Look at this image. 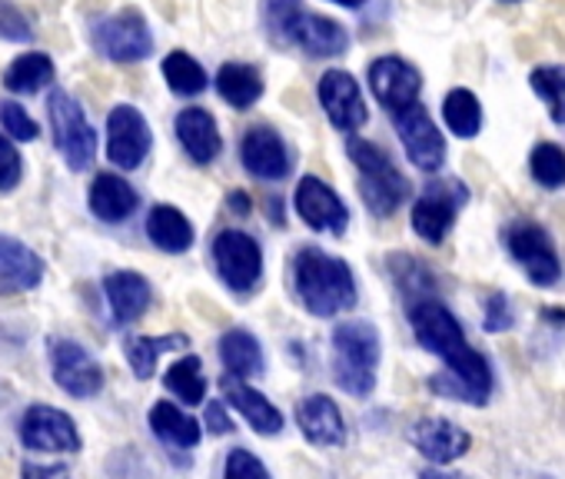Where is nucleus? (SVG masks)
I'll use <instances>...</instances> for the list:
<instances>
[{
    "mask_svg": "<svg viewBox=\"0 0 565 479\" xmlns=\"http://www.w3.org/2000/svg\"><path fill=\"white\" fill-rule=\"evenodd\" d=\"M47 117H51L54 147L61 150L64 163L71 170H87L97 157V130L87 124L81 104L71 94L54 91L47 100Z\"/></svg>",
    "mask_w": 565,
    "mask_h": 479,
    "instance_id": "obj_5",
    "label": "nucleus"
},
{
    "mask_svg": "<svg viewBox=\"0 0 565 479\" xmlns=\"http://www.w3.org/2000/svg\"><path fill=\"white\" fill-rule=\"evenodd\" d=\"M220 390H223V400L249 423L253 433H259V436H276V433L282 429V413H279L259 390H253L246 380L223 376V380H220Z\"/></svg>",
    "mask_w": 565,
    "mask_h": 479,
    "instance_id": "obj_20",
    "label": "nucleus"
},
{
    "mask_svg": "<svg viewBox=\"0 0 565 479\" xmlns=\"http://www.w3.org/2000/svg\"><path fill=\"white\" fill-rule=\"evenodd\" d=\"M150 429L157 433V439L177 446V449H193L203 436L200 423L193 416H186L177 403L170 400H160L153 409H150Z\"/></svg>",
    "mask_w": 565,
    "mask_h": 479,
    "instance_id": "obj_28",
    "label": "nucleus"
},
{
    "mask_svg": "<svg viewBox=\"0 0 565 479\" xmlns=\"http://www.w3.org/2000/svg\"><path fill=\"white\" fill-rule=\"evenodd\" d=\"M147 236L163 254H186L193 247V223L170 203H157L147 216Z\"/></svg>",
    "mask_w": 565,
    "mask_h": 479,
    "instance_id": "obj_26",
    "label": "nucleus"
},
{
    "mask_svg": "<svg viewBox=\"0 0 565 479\" xmlns=\"http://www.w3.org/2000/svg\"><path fill=\"white\" fill-rule=\"evenodd\" d=\"M104 294H107V304L117 317V323H134L147 313L150 300H153V290H150V280L134 274V270H117L104 280Z\"/></svg>",
    "mask_w": 565,
    "mask_h": 479,
    "instance_id": "obj_23",
    "label": "nucleus"
},
{
    "mask_svg": "<svg viewBox=\"0 0 565 479\" xmlns=\"http://www.w3.org/2000/svg\"><path fill=\"white\" fill-rule=\"evenodd\" d=\"M44 280V260L21 240L0 233V294L34 290Z\"/></svg>",
    "mask_w": 565,
    "mask_h": 479,
    "instance_id": "obj_21",
    "label": "nucleus"
},
{
    "mask_svg": "<svg viewBox=\"0 0 565 479\" xmlns=\"http://www.w3.org/2000/svg\"><path fill=\"white\" fill-rule=\"evenodd\" d=\"M266 21L282 44H294L310 57H340L350 47V34L333 18L307 11L300 0H266Z\"/></svg>",
    "mask_w": 565,
    "mask_h": 479,
    "instance_id": "obj_4",
    "label": "nucleus"
},
{
    "mask_svg": "<svg viewBox=\"0 0 565 479\" xmlns=\"http://www.w3.org/2000/svg\"><path fill=\"white\" fill-rule=\"evenodd\" d=\"M190 347V337L183 333H167V337H130L124 343V353H127V363L134 370L137 380H150L153 370H157V360L160 353H170V350H183Z\"/></svg>",
    "mask_w": 565,
    "mask_h": 479,
    "instance_id": "obj_30",
    "label": "nucleus"
},
{
    "mask_svg": "<svg viewBox=\"0 0 565 479\" xmlns=\"http://www.w3.org/2000/svg\"><path fill=\"white\" fill-rule=\"evenodd\" d=\"M213 260H216V270H220L223 284L239 297L249 294L263 277V251H259L256 240L249 233H243V230L216 233Z\"/></svg>",
    "mask_w": 565,
    "mask_h": 479,
    "instance_id": "obj_7",
    "label": "nucleus"
},
{
    "mask_svg": "<svg viewBox=\"0 0 565 479\" xmlns=\"http://www.w3.org/2000/svg\"><path fill=\"white\" fill-rule=\"evenodd\" d=\"M206 426H210V433L213 436H226V433H233V423H230V416H226V406L216 400V403H206Z\"/></svg>",
    "mask_w": 565,
    "mask_h": 479,
    "instance_id": "obj_43",
    "label": "nucleus"
},
{
    "mask_svg": "<svg viewBox=\"0 0 565 479\" xmlns=\"http://www.w3.org/2000/svg\"><path fill=\"white\" fill-rule=\"evenodd\" d=\"M87 203H90V210L104 223H120V220H127L137 210L140 196H137V190L124 177H117V173H97L94 183H90Z\"/></svg>",
    "mask_w": 565,
    "mask_h": 479,
    "instance_id": "obj_24",
    "label": "nucleus"
},
{
    "mask_svg": "<svg viewBox=\"0 0 565 479\" xmlns=\"http://www.w3.org/2000/svg\"><path fill=\"white\" fill-rule=\"evenodd\" d=\"M532 180L545 190L565 187V150L558 143H539L529 157Z\"/></svg>",
    "mask_w": 565,
    "mask_h": 479,
    "instance_id": "obj_36",
    "label": "nucleus"
},
{
    "mask_svg": "<svg viewBox=\"0 0 565 479\" xmlns=\"http://www.w3.org/2000/svg\"><path fill=\"white\" fill-rule=\"evenodd\" d=\"M419 479H469V476H466V472H446V469H439V466H429V469L419 472Z\"/></svg>",
    "mask_w": 565,
    "mask_h": 479,
    "instance_id": "obj_46",
    "label": "nucleus"
},
{
    "mask_svg": "<svg viewBox=\"0 0 565 479\" xmlns=\"http://www.w3.org/2000/svg\"><path fill=\"white\" fill-rule=\"evenodd\" d=\"M409 443L433 462V466H449L456 462L459 456L469 453L472 446V436L456 426L452 419L446 416H423L413 429H409Z\"/></svg>",
    "mask_w": 565,
    "mask_h": 479,
    "instance_id": "obj_16",
    "label": "nucleus"
},
{
    "mask_svg": "<svg viewBox=\"0 0 565 479\" xmlns=\"http://www.w3.org/2000/svg\"><path fill=\"white\" fill-rule=\"evenodd\" d=\"M370 87H373L376 100L396 114V110H406L416 104L423 81H419V71L413 64H406L403 57H380L370 64Z\"/></svg>",
    "mask_w": 565,
    "mask_h": 479,
    "instance_id": "obj_17",
    "label": "nucleus"
},
{
    "mask_svg": "<svg viewBox=\"0 0 565 479\" xmlns=\"http://www.w3.org/2000/svg\"><path fill=\"white\" fill-rule=\"evenodd\" d=\"M294 290L313 317H340L356 307V280L347 260L307 247L294 257Z\"/></svg>",
    "mask_w": 565,
    "mask_h": 479,
    "instance_id": "obj_2",
    "label": "nucleus"
},
{
    "mask_svg": "<svg viewBox=\"0 0 565 479\" xmlns=\"http://www.w3.org/2000/svg\"><path fill=\"white\" fill-rule=\"evenodd\" d=\"M469 193L459 180H439L429 183L426 193L413 203V230L426 240V244H443L446 233L456 223L459 206H466Z\"/></svg>",
    "mask_w": 565,
    "mask_h": 479,
    "instance_id": "obj_8",
    "label": "nucleus"
},
{
    "mask_svg": "<svg viewBox=\"0 0 565 479\" xmlns=\"http://www.w3.org/2000/svg\"><path fill=\"white\" fill-rule=\"evenodd\" d=\"M333 4H340V8H353V11H356V8H363V4H366V0H333Z\"/></svg>",
    "mask_w": 565,
    "mask_h": 479,
    "instance_id": "obj_48",
    "label": "nucleus"
},
{
    "mask_svg": "<svg viewBox=\"0 0 565 479\" xmlns=\"http://www.w3.org/2000/svg\"><path fill=\"white\" fill-rule=\"evenodd\" d=\"M294 203H297L300 220H303L310 230H317V233H333V236H343V233H347L350 210H347V203L337 196V190H333L330 183H323L320 177H303V180L297 183Z\"/></svg>",
    "mask_w": 565,
    "mask_h": 479,
    "instance_id": "obj_14",
    "label": "nucleus"
},
{
    "mask_svg": "<svg viewBox=\"0 0 565 479\" xmlns=\"http://www.w3.org/2000/svg\"><path fill=\"white\" fill-rule=\"evenodd\" d=\"M94 47L117 64H134L153 51V38H150L143 14L127 8L94 28Z\"/></svg>",
    "mask_w": 565,
    "mask_h": 479,
    "instance_id": "obj_9",
    "label": "nucleus"
},
{
    "mask_svg": "<svg viewBox=\"0 0 565 479\" xmlns=\"http://www.w3.org/2000/svg\"><path fill=\"white\" fill-rule=\"evenodd\" d=\"M18 180H21V153L4 134H0V190H14Z\"/></svg>",
    "mask_w": 565,
    "mask_h": 479,
    "instance_id": "obj_41",
    "label": "nucleus"
},
{
    "mask_svg": "<svg viewBox=\"0 0 565 479\" xmlns=\"http://www.w3.org/2000/svg\"><path fill=\"white\" fill-rule=\"evenodd\" d=\"M223 479H269V469L263 466V459L249 449H233L226 456V466H223Z\"/></svg>",
    "mask_w": 565,
    "mask_h": 479,
    "instance_id": "obj_37",
    "label": "nucleus"
},
{
    "mask_svg": "<svg viewBox=\"0 0 565 479\" xmlns=\"http://www.w3.org/2000/svg\"><path fill=\"white\" fill-rule=\"evenodd\" d=\"M360 196L376 216L396 213V206L409 196V180L390 163L373 173H360Z\"/></svg>",
    "mask_w": 565,
    "mask_h": 479,
    "instance_id": "obj_25",
    "label": "nucleus"
},
{
    "mask_svg": "<svg viewBox=\"0 0 565 479\" xmlns=\"http://www.w3.org/2000/svg\"><path fill=\"white\" fill-rule=\"evenodd\" d=\"M226 206H230L236 216H249V210H253V203H249V196H246L243 190H233V193L226 196Z\"/></svg>",
    "mask_w": 565,
    "mask_h": 479,
    "instance_id": "obj_45",
    "label": "nucleus"
},
{
    "mask_svg": "<svg viewBox=\"0 0 565 479\" xmlns=\"http://www.w3.org/2000/svg\"><path fill=\"white\" fill-rule=\"evenodd\" d=\"M220 363L226 370V376L236 380H253L263 373L266 360H263V347L249 330H226L220 340Z\"/></svg>",
    "mask_w": 565,
    "mask_h": 479,
    "instance_id": "obj_27",
    "label": "nucleus"
},
{
    "mask_svg": "<svg viewBox=\"0 0 565 479\" xmlns=\"http://www.w3.org/2000/svg\"><path fill=\"white\" fill-rule=\"evenodd\" d=\"M443 117H446V127H449L456 137H462V140H472V137L479 134V127H482V107H479L476 94L466 91V87H456V91L446 97Z\"/></svg>",
    "mask_w": 565,
    "mask_h": 479,
    "instance_id": "obj_33",
    "label": "nucleus"
},
{
    "mask_svg": "<svg viewBox=\"0 0 565 479\" xmlns=\"http://www.w3.org/2000/svg\"><path fill=\"white\" fill-rule=\"evenodd\" d=\"M51 366H54V380L64 393L77 396V400H90L104 390V370L100 363L74 340L54 337L51 340Z\"/></svg>",
    "mask_w": 565,
    "mask_h": 479,
    "instance_id": "obj_12",
    "label": "nucleus"
},
{
    "mask_svg": "<svg viewBox=\"0 0 565 479\" xmlns=\"http://www.w3.org/2000/svg\"><path fill=\"white\" fill-rule=\"evenodd\" d=\"M239 160L259 180H282V177H290V170H294L290 150H287V143H282V137L273 127L246 130V137L239 140Z\"/></svg>",
    "mask_w": 565,
    "mask_h": 479,
    "instance_id": "obj_18",
    "label": "nucleus"
},
{
    "mask_svg": "<svg viewBox=\"0 0 565 479\" xmlns=\"http://www.w3.org/2000/svg\"><path fill=\"white\" fill-rule=\"evenodd\" d=\"M409 327L423 350L436 353L446 363V373L429 380V390L446 400H462L482 406L492 393V366L489 360L469 347L459 320L433 297L409 304Z\"/></svg>",
    "mask_w": 565,
    "mask_h": 479,
    "instance_id": "obj_1",
    "label": "nucleus"
},
{
    "mask_svg": "<svg viewBox=\"0 0 565 479\" xmlns=\"http://www.w3.org/2000/svg\"><path fill=\"white\" fill-rule=\"evenodd\" d=\"M0 38L4 41H31L34 38L28 18L18 11V4H11V0H0Z\"/></svg>",
    "mask_w": 565,
    "mask_h": 479,
    "instance_id": "obj_39",
    "label": "nucleus"
},
{
    "mask_svg": "<svg viewBox=\"0 0 565 479\" xmlns=\"http://www.w3.org/2000/svg\"><path fill=\"white\" fill-rule=\"evenodd\" d=\"M24 479H71L67 466H38V462H24Z\"/></svg>",
    "mask_w": 565,
    "mask_h": 479,
    "instance_id": "obj_44",
    "label": "nucleus"
},
{
    "mask_svg": "<svg viewBox=\"0 0 565 479\" xmlns=\"http://www.w3.org/2000/svg\"><path fill=\"white\" fill-rule=\"evenodd\" d=\"M216 91L230 107L246 110L263 97V77L249 64H223L216 74Z\"/></svg>",
    "mask_w": 565,
    "mask_h": 479,
    "instance_id": "obj_29",
    "label": "nucleus"
},
{
    "mask_svg": "<svg viewBox=\"0 0 565 479\" xmlns=\"http://www.w3.org/2000/svg\"><path fill=\"white\" fill-rule=\"evenodd\" d=\"M177 137H180V143H183V150L190 153L193 163H213L220 147H223L216 120L203 107H186V110L177 114Z\"/></svg>",
    "mask_w": 565,
    "mask_h": 479,
    "instance_id": "obj_22",
    "label": "nucleus"
},
{
    "mask_svg": "<svg viewBox=\"0 0 565 479\" xmlns=\"http://www.w3.org/2000/svg\"><path fill=\"white\" fill-rule=\"evenodd\" d=\"M390 264H393V274L399 277V287H403L409 297H416V294H426V287H429V280H433V277L426 274V267H423L419 260L393 254V257H390Z\"/></svg>",
    "mask_w": 565,
    "mask_h": 479,
    "instance_id": "obj_38",
    "label": "nucleus"
},
{
    "mask_svg": "<svg viewBox=\"0 0 565 479\" xmlns=\"http://www.w3.org/2000/svg\"><path fill=\"white\" fill-rule=\"evenodd\" d=\"M320 104H323L327 117L333 120V127H340L347 134H356L370 117L360 84L347 71H327L320 77Z\"/></svg>",
    "mask_w": 565,
    "mask_h": 479,
    "instance_id": "obj_15",
    "label": "nucleus"
},
{
    "mask_svg": "<svg viewBox=\"0 0 565 479\" xmlns=\"http://www.w3.org/2000/svg\"><path fill=\"white\" fill-rule=\"evenodd\" d=\"M393 124H396V134H399L403 150L413 160V167H419L426 173H436L443 167V160H446V140L436 130L429 110L423 104H413L406 110H396Z\"/></svg>",
    "mask_w": 565,
    "mask_h": 479,
    "instance_id": "obj_11",
    "label": "nucleus"
},
{
    "mask_svg": "<svg viewBox=\"0 0 565 479\" xmlns=\"http://www.w3.org/2000/svg\"><path fill=\"white\" fill-rule=\"evenodd\" d=\"M542 313H545V317H548V323H555V327H562V323H565V310H552V307H548V310H542Z\"/></svg>",
    "mask_w": 565,
    "mask_h": 479,
    "instance_id": "obj_47",
    "label": "nucleus"
},
{
    "mask_svg": "<svg viewBox=\"0 0 565 479\" xmlns=\"http://www.w3.org/2000/svg\"><path fill=\"white\" fill-rule=\"evenodd\" d=\"M505 247L509 254L515 257V264L525 270V277L535 284V287H552L558 277H562V264H558V254L552 247L548 233L532 223V220H515L509 230H505Z\"/></svg>",
    "mask_w": 565,
    "mask_h": 479,
    "instance_id": "obj_6",
    "label": "nucleus"
},
{
    "mask_svg": "<svg viewBox=\"0 0 565 479\" xmlns=\"http://www.w3.org/2000/svg\"><path fill=\"white\" fill-rule=\"evenodd\" d=\"M380 330L370 320H347L333 330V380L343 393L366 400L376 390Z\"/></svg>",
    "mask_w": 565,
    "mask_h": 479,
    "instance_id": "obj_3",
    "label": "nucleus"
},
{
    "mask_svg": "<svg viewBox=\"0 0 565 479\" xmlns=\"http://www.w3.org/2000/svg\"><path fill=\"white\" fill-rule=\"evenodd\" d=\"M529 87L548 104V117L562 127L565 124V67L545 64L529 74Z\"/></svg>",
    "mask_w": 565,
    "mask_h": 479,
    "instance_id": "obj_35",
    "label": "nucleus"
},
{
    "mask_svg": "<svg viewBox=\"0 0 565 479\" xmlns=\"http://www.w3.org/2000/svg\"><path fill=\"white\" fill-rule=\"evenodd\" d=\"M163 77H167L170 91L180 94V97H196V94L206 91V71L183 51H173L163 61Z\"/></svg>",
    "mask_w": 565,
    "mask_h": 479,
    "instance_id": "obj_34",
    "label": "nucleus"
},
{
    "mask_svg": "<svg viewBox=\"0 0 565 479\" xmlns=\"http://www.w3.org/2000/svg\"><path fill=\"white\" fill-rule=\"evenodd\" d=\"M163 386L186 406H200L206 400V376H203V363L196 353H186L183 360H177L167 373H163Z\"/></svg>",
    "mask_w": 565,
    "mask_h": 479,
    "instance_id": "obj_31",
    "label": "nucleus"
},
{
    "mask_svg": "<svg viewBox=\"0 0 565 479\" xmlns=\"http://www.w3.org/2000/svg\"><path fill=\"white\" fill-rule=\"evenodd\" d=\"M0 124H4V130L11 137H18V140H34L38 137V124L18 104H0Z\"/></svg>",
    "mask_w": 565,
    "mask_h": 479,
    "instance_id": "obj_40",
    "label": "nucleus"
},
{
    "mask_svg": "<svg viewBox=\"0 0 565 479\" xmlns=\"http://www.w3.org/2000/svg\"><path fill=\"white\" fill-rule=\"evenodd\" d=\"M482 327H486L489 333H505V330H512V310H509L505 294H489Z\"/></svg>",
    "mask_w": 565,
    "mask_h": 479,
    "instance_id": "obj_42",
    "label": "nucleus"
},
{
    "mask_svg": "<svg viewBox=\"0 0 565 479\" xmlns=\"http://www.w3.org/2000/svg\"><path fill=\"white\" fill-rule=\"evenodd\" d=\"M150 143H153L150 124L137 107L120 104V107L110 110V117H107V157H110L114 167L137 170L147 160Z\"/></svg>",
    "mask_w": 565,
    "mask_h": 479,
    "instance_id": "obj_10",
    "label": "nucleus"
},
{
    "mask_svg": "<svg viewBox=\"0 0 565 479\" xmlns=\"http://www.w3.org/2000/svg\"><path fill=\"white\" fill-rule=\"evenodd\" d=\"M51 81H54V61L47 54H38V51L18 57L4 74V87L11 94H38Z\"/></svg>",
    "mask_w": 565,
    "mask_h": 479,
    "instance_id": "obj_32",
    "label": "nucleus"
},
{
    "mask_svg": "<svg viewBox=\"0 0 565 479\" xmlns=\"http://www.w3.org/2000/svg\"><path fill=\"white\" fill-rule=\"evenodd\" d=\"M297 426L313 446H343L347 443V423L340 406L327 393H313L297 403Z\"/></svg>",
    "mask_w": 565,
    "mask_h": 479,
    "instance_id": "obj_19",
    "label": "nucleus"
},
{
    "mask_svg": "<svg viewBox=\"0 0 565 479\" xmlns=\"http://www.w3.org/2000/svg\"><path fill=\"white\" fill-rule=\"evenodd\" d=\"M21 443L38 453H77L81 433H77V423L64 409L38 403L21 419Z\"/></svg>",
    "mask_w": 565,
    "mask_h": 479,
    "instance_id": "obj_13",
    "label": "nucleus"
}]
</instances>
